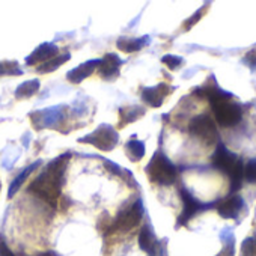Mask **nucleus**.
Instances as JSON below:
<instances>
[{
  "label": "nucleus",
  "mask_w": 256,
  "mask_h": 256,
  "mask_svg": "<svg viewBox=\"0 0 256 256\" xmlns=\"http://www.w3.org/2000/svg\"><path fill=\"white\" fill-rule=\"evenodd\" d=\"M71 158L70 152H65L54 160H52L42 174L29 186V190L35 193L38 198L50 204L52 206L58 205V199L60 196V188L64 186V175L68 166V160Z\"/></svg>",
  "instance_id": "f257e3e1"
},
{
  "label": "nucleus",
  "mask_w": 256,
  "mask_h": 256,
  "mask_svg": "<svg viewBox=\"0 0 256 256\" xmlns=\"http://www.w3.org/2000/svg\"><path fill=\"white\" fill-rule=\"evenodd\" d=\"M205 95L211 102V108L214 112L216 120L222 126H234L241 120L242 110L236 102L230 101L232 98L230 94L223 92L222 89L214 86V88H206Z\"/></svg>",
  "instance_id": "f03ea898"
},
{
  "label": "nucleus",
  "mask_w": 256,
  "mask_h": 256,
  "mask_svg": "<svg viewBox=\"0 0 256 256\" xmlns=\"http://www.w3.org/2000/svg\"><path fill=\"white\" fill-rule=\"evenodd\" d=\"M212 166L220 169L222 172H226L230 178V188L232 192L238 190L241 187V181L244 176V166L242 162L232 154L223 144H218L216 148V152L212 156Z\"/></svg>",
  "instance_id": "7ed1b4c3"
},
{
  "label": "nucleus",
  "mask_w": 256,
  "mask_h": 256,
  "mask_svg": "<svg viewBox=\"0 0 256 256\" xmlns=\"http://www.w3.org/2000/svg\"><path fill=\"white\" fill-rule=\"evenodd\" d=\"M145 170H146V175L150 176V180L158 186L174 184L176 181V175H178L175 164L162 151H157L152 156V158L150 160Z\"/></svg>",
  "instance_id": "20e7f679"
},
{
  "label": "nucleus",
  "mask_w": 256,
  "mask_h": 256,
  "mask_svg": "<svg viewBox=\"0 0 256 256\" xmlns=\"http://www.w3.org/2000/svg\"><path fill=\"white\" fill-rule=\"evenodd\" d=\"M118 140H119L118 132L112 125H106V124L100 125L92 133H89L80 139L82 144H89V145H92L96 150L104 151V152L112 151L118 145Z\"/></svg>",
  "instance_id": "39448f33"
},
{
  "label": "nucleus",
  "mask_w": 256,
  "mask_h": 256,
  "mask_svg": "<svg viewBox=\"0 0 256 256\" xmlns=\"http://www.w3.org/2000/svg\"><path fill=\"white\" fill-rule=\"evenodd\" d=\"M142 217H144V204H142V199H138L116 216V218L113 220V223L110 226V230L112 232L113 230L126 232V230L133 229L134 226H138L140 223Z\"/></svg>",
  "instance_id": "423d86ee"
},
{
  "label": "nucleus",
  "mask_w": 256,
  "mask_h": 256,
  "mask_svg": "<svg viewBox=\"0 0 256 256\" xmlns=\"http://www.w3.org/2000/svg\"><path fill=\"white\" fill-rule=\"evenodd\" d=\"M124 64V60L116 53H107L102 59H100L96 72L102 80L113 82L119 77V68Z\"/></svg>",
  "instance_id": "0eeeda50"
},
{
  "label": "nucleus",
  "mask_w": 256,
  "mask_h": 256,
  "mask_svg": "<svg viewBox=\"0 0 256 256\" xmlns=\"http://www.w3.org/2000/svg\"><path fill=\"white\" fill-rule=\"evenodd\" d=\"M190 133L204 139V140H210L211 138L216 136V126L214 122L210 116L206 114H200L198 118H194L190 122Z\"/></svg>",
  "instance_id": "6e6552de"
},
{
  "label": "nucleus",
  "mask_w": 256,
  "mask_h": 256,
  "mask_svg": "<svg viewBox=\"0 0 256 256\" xmlns=\"http://www.w3.org/2000/svg\"><path fill=\"white\" fill-rule=\"evenodd\" d=\"M181 198H182V204H184V208H182V212L178 218V226H182L186 224L196 212H199L200 210L204 208H208V205H204L200 204L199 200H196L186 188H181Z\"/></svg>",
  "instance_id": "1a4fd4ad"
},
{
  "label": "nucleus",
  "mask_w": 256,
  "mask_h": 256,
  "mask_svg": "<svg viewBox=\"0 0 256 256\" xmlns=\"http://www.w3.org/2000/svg\"><path fill=\"white\" fill-rule=\"evenodd\" d=\"M58 54H59V47L56 44L44 42L32 52V54L26 59V65H42Z\"/></svg>",
  "instance_id": "9d476101"
},
{
  "label": "nucleus",
  "mask_w": 256,
  "mask_h": 256,
  "mask_svg": "<svg viewBox=\"0 0 256 256\" xmlns=\"http://www.w3.org/2000/svg\"><path fill=\"white\" fill-rule=\"evenodd\" d=\"M170 94V88L166 83H158L154 88H145L142 90V100L151 107H160L164 98Z\"/></svg>",
  "instance_id": "9b49d317"
},
{
  "label": "nucleus",
  "mask_w": 256,
  "mask_h": 256,
  "mask_svg": "<svg viewBox=\"0 0 256 256\" xmlns=\"http://www.w3.org/2000/svg\"><path fill=\"white\" fill-rule=\"evenodd\" d=\"M60 110H62L60 107H53V108L42 110L44 114L47 116H42L40 112H35L30 114V118L38 130H42V128H47V126H54L60 120V113H59Z\"/></svg>",
  "instance_id": "f8f14e48"
},
{
  "label": "nucleus",
  "mask_w": 256,
  "mask_h": 256,
  "mask_svg": "<svg viewBox=\"0 0 256 256\" xmlns=\"http://www.w3.org/2000/svg\"><path fill=\"white\" fill-rule=\"evenodd\" d=\"M98 64H100V59L86 60V62L80 64L78 66L72 68L71 71H68V72H66V78H68L71 83H82L86 77H89V76L98 68Z\"/></svg>",
  "instance_id": "ddd939ff"
},
{
  "label": "nucleus",
  "mask_w": 256,
  "mask_h": 256,
  "mask_svg": "<svg viewBox=\"0 0 256 256\" xmlns=\"http://www.w3.org/2000/svg\"><path fill=\"white\" fill-rule=\"evenodd\" d=\"M139 246L144 252H146L150 256L156 254L157 250L160 248V242L157 241L156 235H154V230L150 224H145L139 234Z\"/></svg>",
  "instance_id": "4468645a"
},
{
  "label": "nucleus",
  "mask_w": 256,
  "mask_h": 256,
  "mask_svg": "<svg viewBox=\"0 0 256 256\" xmlns=\"http://www.w3.org/2000/svg\"><path fill=\"white\" fill-rule=\"evenodd\" d=\"M242 208V199L238 194L229 196L218 204V214L224 218H235Z\"/></svg>",
  "instance_id": "2eb2a0df"
},
{
  "label": "nucleus",
  "mask_w": 256,
  "mask_h": 256,
  "mask_svg": "<svg viewBox=\"0 0 256 256\" xmlns=\"http://www.w3.org/2000/svg\"><path fill=\"white\" fill-rule=\"evenodd\" d=\"M150 41H151L150 36H142V38H119L116 46L124 53H134V52L142 50L145 46H148Z\"/></svg>",
  "instance_id": "dca6fc26"
},
{
  "label": "nucleus",
  "mask_w": 256,
  "mask_h": 256,
  "mask_svg": "<svg viewBox=\"0 0 256 256\" xmlns=\"http://www.w3.org/2000/svg\"><path fill=\"white\" fill-rule=\"evenodd\" d=\"M145 108L140 106H126L122 107L119 110V124L120 125H126V124H132L138 119H140V116H144Z\"/></svg>",
  "instance_id": "f3484780"
},
{
  "label": "nucleus",
  "mask_w": 256,
  "mask_h": 256,
  "mask_svg": "<svg viewBox=\"0 0 256 256\" xmlns=\"http://www.w3.org/2000/svg\"><path fill=\"white\" fill-rule=\"evenodd\" d=\"M125 154L130 158V162H140L145 156L144 142L138 140V138H132L125 144Z\"/></svg>",
  "instance_id": "a211bd4d"
},
{
  "label": "nucleus",
  "mask_w": 256,
  "mask_h": 256,
  "mask_svg": "<svg viewBox=\"0 0 256 256\" xmlns=\"http://www.w3.org/2000/svg\"><path fill=\"white\" fill-rule=\"evenodd\" d=\"M40 164H41V162L32 163V164H30V166H28L23 172H20V174H18V176H16V180L11 182L10 190H8V198H10V199H12V198H14V194L22 188V186H23V184L26 182V180L29 178V175H30V174H32V172H34Z\"/></svg>",
  "instance_id": "6ab92c4d"
},
{
  "label": "nucleus",
  "mask_w": 256,
  "mask_h": 256,
  "mask_svg": "<svg viewBox=\"0 0 256 256\" xmlns=\"http://www.w3.org/2000/svg\"><path fill=\"white\" fill-rule=\"evenodd\" d=\"M70 59H71V54H70L68 52H65V53H62V54L54 56L53 59L47 60V62H46V64H42V65H38L36 71H38L40 74H48V72H53V71H56L59 66H62L64 64H66Z\"/></svg>",
  "instance_id": "aec40b11"
},
{
  "label": "nucleus",
  "mask_w": 256,
  "mask_h": 256,
  "mask_svg": "<svg viewBox=\"0 0 256 256\" xmlns=\"http://www.w3.org/2000/svg\"><path fill=\"white\" fill-rule=\"evenodd\" d=\"M40 86H41L40 80H28L16 89V98L17 100H28L40 90Z\"/></svg>",
  "instance_id": "412c9836"
},
{
  "label": "nucleus",
  "mask_w": 256,
  "mask_h": 256,
  "mask_svg": "<svg viewBox=\"0 0 256 256\" xmlns=\"http://www.w3.org/2000/svg\"><path fill=\"white\" fill-rule=\"evenodd\" d=\"M22 70L16 60H2L0 62V77L2 76H20Z\"/></svg>",
  "instance_id": "4be33fe9"
},
{
  "label": "nucleus",
  "mask_w": 256,
  "mask_h": 256,
  "mask_svg": "<svg viewBox=\"0 0 256 256\" xmlns=\"http://www.w3.org/2000/svg\"><path fill=\"white\" fill-rule=\"evenodd\" d=\"M244 178L248 182H256V160H250L244 168Z\"/></svg>",
  "instance_id": "5701e85b"
},
{
  "label": "nucleus",
  "mask_w": 256,
  "mask_h": 256,
  "mask_svg": "<svg viewBox=\"0 0 256 256\" xmlns=\"http://www.w3.org/2000/svg\"><path fill=\"white\" fill-rule=\"evenodd\" d=\"M162 62L164 64V65H168L170 70H176L184 60L181 59V58H178V56H174V54H166L163 59H162Z\"/></svg>",
  "instance_id": "b1692460"
},
{
  "label": "nucleus",
  "mask_w": 256,
  "mask_h": 256,
  "mask_svg": "<svg viewBox=\"0 0 256 256\" xmlns=\"http://www.w3.org/2000/svg\"><path fill=\"white\" fill-rule=\"evenodd\" d=\"M0 256H16L2 238H0Z\"/></svg>",
  "instance_id": "393cba45"
},
{
  "label": "nucleus",
  "mask_w": 256,
  "mask_h": 256,
  "mask_svg": "<svg viewBox=\"0 0 256 256\" xmlns=\"http://www.w3.org/2000/svg\"><path fill=\"white\" fill-rule=\"evenodd\" d=\"M246 62L250 66H256V50H252L250 53L246 54Z\"/></svg>",
  "instance_id": "a878e982"
},
{
  "label": "nucleus",
  "mask_w": 256,
  "mask_h": 256,
  "mask_svg": "<svg viewBox=\"0 0 256 256\" xmlns=\"http://www.w3.org/2000/svg\"><path fill=\"white\" fill-rule=\"evenodd\" d=\"M200 16H202V12H200V11H198V12H196V14H194V16H193V17H192V18L184 24V28H186V29H190L194 23H198V20L200 18Z\"/></svg>",
  "instance_id": "bb28decb"
},
{
  "label": "nucleus",
  "mask_w": 256,
  "mask_h": 256,
  "mask_svg": "<svg viewBox=\"0 0 256 256\" xmlns=\"http://www.w3.org/2000/svg\"><path fill=\"white\" fill-rule=\"evenodd\" d=\"M0 190H2V182H0Z\"/></svg>",
  "instance_id": "cd10ccee"
}]
</instances>
